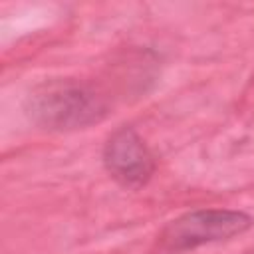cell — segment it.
I'll list each match as a JSON object with an SVG mask.
<instances>
[{
  "label": "cell",
  "mask_w": 254,
  "mask_h": 254,
  "mask_svg": "<svg viewBox=\"0 0 254 254\" xmlns=\"http://www.w3.org/2000/svg\"><path fill=\"white\" fill-rule=\"evenodd\" d=\"M252 224V218L240 210L226 208H202L187 212L163 230V244L169 250H192L202 244L228 240L236 234H242Z\"/></svg>",
  "instance_id": "7a4b0ae2"
},
{
  "label": "cell",
  "mask_w": 254,
  "mask_h": 254,
  "mask_svg": "<svg viewBox=\"0 0 254 254\" xmlns=\"http://www.w3.org/2000/svg\"><path fill=\"white\" fill-rule=\"evenodd\" d=\"M30 115L50 129H77L105 115L103 101L85 85L75 81H50L28 97Z\"/></svg>",
  "instance_id": "6da1fadb"
},
{
  "label": "cell",
  "mask_w": 254,
  "mask_h": 254,
  "mask_svg": "<svg viewBox=\"0 0 254 254\" xmlns=\"http://www.w3.org/2000/svg\"><path fill=\"white\" fill-rule=\"evenodd\" d=\"M103 163L109 175L123 187H143L155 173V159L143 139L131 129H117L103 147Z\"/></svg>",
  "instance_id": "3957f363"
}]
</instances>
